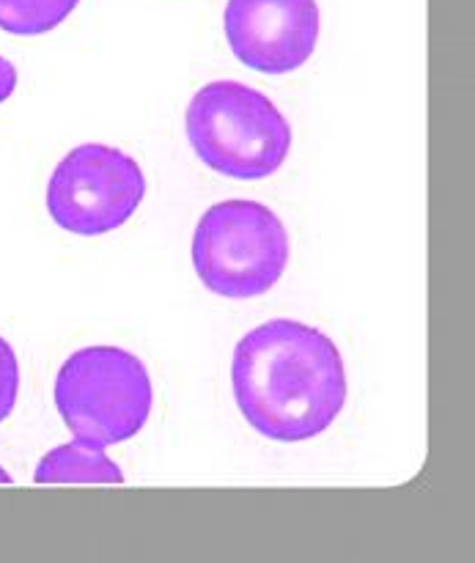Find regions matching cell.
<instances>
[{"mask_svg": "<svg viewBox=\"0 0 475 563\" xmlns=\"http://www.w3.org/2000/svg\"><path fill=\"white\" fill-rule=\"evenodd\" d=\"M231 385L245 421L275 443L319 438L346 405L339 346L295 319L258 324L236 344Z\"/></svg>", "mask_w": 475, "mask_h": 563, "instance_id": "1", "label": "cell"}, {"mask_svg": "<svg viewBox=\"0 0 475 563\" xmlns=\"http://www.w3.org/2000/svg\"><path fill=\"white\" fill-rule=\"evenodd\" d=\"M185 126L198 159L231 179H267L289 157V121L273 99L245 82L214 80L198 88Z\"/></svg>", "mask_w": 475, "mask_h": 563, "instance_id": "2", "label": "cell"}, {"mask_svg": "<svg viewBox=\"0 0 475 563\" xmlns=\"http://www.w3.org/2000/svg\"><path fill=\"white\" fill-rule=\"evenodd\" d=\"M289 264V231L258 201L214 203L192 234V267L212 295L229 300L267 295Z\"/></svg>", "mask_w": 475, "mask_h": 563, "instance_id": "3", "label": "cell"}, {"mask_svg": "<svg viewBox=\"0 0 475 563\" xmlns=\"http://www.w3.org/2000/svg\"><path fill=\"white\" fill-rule=\"evenodd\" d=\"M154 388L141 357L119 346H86L60 366L55 407L75 438L119 445L152 416Z\"/></svg>", "mask_w": 475, "mask_h": 563, "instance_id": "4", "label": "cell"}, {"mask_svg": "<svg viewBox=\"0 0 475 563\" xmlns=\"http://www.w3.org/2000/svg\"><path fill=\"white\" fill-rule=\"evenodd\" d=\"M146 196V176L130 154L104 143L71 148L47 185V212L58 229L99 236L121 229Z\"/></svg>", "mask_w": 475, "mask_h": 563, "instance_id": "5", "label": "cell"}, {"mask_svg": "<svg viewBox=\"0 0 475 563\" xmlns=\"http://www.w3.org/2000/svg\"><path fill=\"white\" fill-rule=\"evenodd\" d=\"M229 47L247 69L289 75L319 42L317 0H229L223 16Z\"/></svg>", "mask_w": 475, "mask_h": 563, "instance_id": "6", "label": "cell"}, {"mask_svg": "<svg viewBox=\"0 0 475 563\" xmlns=\"http://www.w3.org/2000/svg\"><path fill=\"white\" fill-rule=\"evenodd\" d=\"M33 478L36 484H124V473L102 445L80 438L49 451Z\"/></svg>", "mask_w": 475, "mask_h": 563, "instance_id": "7", "label": "cell"}, {"mask_svg": "<svg viewBox=\"0 0 475 563\" xmlns=\"http://www.w3.org/2000/svg\"><path fill=\"white\" fill-rule=\"evenodd\" d=\"M80 0H0V31L11 36H42L55 31Z\"/></svg>", "mask_w": 475, "mask_h": 563, "instance_id": "8", "label": "cell"}, {"mask_svg": "<svg viewBox=\"0 0 475 563\" xmlns=\"http://www.w3.org/2000/svg\"><path fill=\"white\" fill-rule=\"evenodd\" d=\"M20 394V363L9 341L0 335V423L11 416Z\"/></svg>", "mask_w": 475, "mask_h": 563, "instance_id": "9", "label": "cell"}, {"mask_svg": "<svg viewBox=\"0 0 475 563\" xmlns=\"http://www.w3.org/2000/svg\"><path fill=\"white\" fill-rule=\"evenodd\" d=\"M14 88H16L14 64H11L9 58H3V55H0V102H5V99L11 97V93H14Z\"/></svg>", "mask_w": 475, "mask_h": 563, "instance_id": "10", "label": "cell"}, {"mask_svg": "<svg viewBox=\"0 0 475 563\" xmlns=\"http://www.w3.org/2000/svg\"><path fill=\"white\" fill-rule=\"evenodd\" d=\"M0 484H11V476L3 471V467H0Z\"/></svg>", "mask_w": 475, "mask_h": 563, "instance_id": "11", "label": "cell"}]
</instances>
